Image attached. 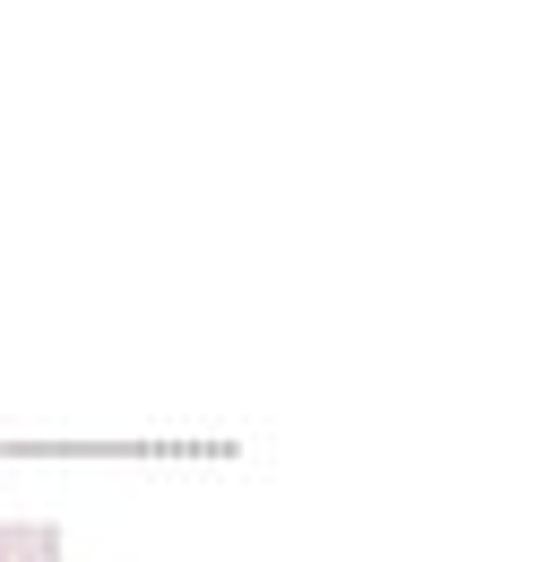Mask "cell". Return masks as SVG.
I'll use <instances>...</instances> for the list:
<instances>
[{
	"label": "cell",
	"mask_w": 553,
	"mask_h": 562,
	"mask_svg": "<svg viewBox=\"0 0 553 562\" xmlns=\"http://www.w3.org/2000/svg\"><path fill=\"white\" fill-rule=\"evenodd\" d=\"M0 562H9V554H0Z\"/></svg>",
	"instance_id": "cell-1"
}]
</instances>
